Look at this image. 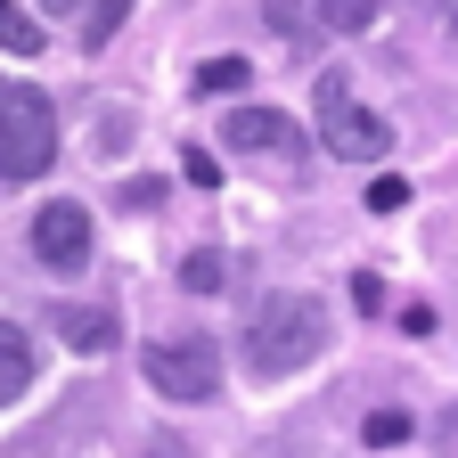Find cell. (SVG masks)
<instances>
[{
  "instance_id": "6da1fadb",
  "label": "cell",
  "mask_w": 458,
  "mask_h": 458,
  "mask_svg": "<svg viewBox=\"0 0 458 458\" xmlns=\"http://www.w3.org/2000/svg\"><path fill=\"white\" fill-rule=\"evenodd\" d=\"M319 344H327V311L311 295H262V311L246 319V369L295 377L303 360H319Z\"/></svg>"
},
{
  "instance_id": "7a4b0ae2",
  "label": "cell",
  "mask_w": 458,
  "mask_h": 458,
  "mask_svg": "<svg viewBox=\"0 0 458 458\" xmlns=\"http://www.w3.org/2000/svg\"><path fill=\"white\" fill-rule=\"evenodd\" d=\"M49 164H57L49 90H0V181H41Z\"/></svg>"
},
{
  "instance_id": "3957f363",
  "label": "cell",
  "mask_w": 458,
  "mask_h": 458,
  "mask_svg": "<svg viewBox=\"0 0 458 458\" xmlns=\"http://www.w3.org/2000/svg\"><path fill=\"white\" fill-rule=\"evenodd\" d=\"M140 377H148L164 401H213L221 352H213V335H156L148 352H140Z\"/></svg>"
},
{
  "instance_id": "277c9868",
  "label": "cell",
  "mask_w": 458,
  "mask_h": 458,
  "mask_svg": "<svg viewBox=\"0 0 458 458\" xmlns=\"http://www.w3.org/2000/svg\"><path fill=\"white\" fill-rule=\"evenodd\" d=\"M319 131H327V156H344V164H377L393 148V123L377 106L344 98V82H319Z\"/></svg>"
},
{
  "instance_id": "5b68a950",
  "label": "cell",
  "mask_w": 458,
  "mask_h": 458,
  "mask_svg": "<svg viewBox=\"0 0 458 458\" xmlns=\"http://www.w3.org/2000/svg\"><path fill=\"white\" fill-rule=\"evenodd\" d=\"M33 254H41L57 278H82V270H90V213H82L74 197H49V205L33 213Z\"/></svg>"
},
{
  "instance_id": "8992f818",
  "label": "cell",
  "mask_w": 458,
  "mask_h": 458,
  "mask_svg": "<svg viewBox=\"0 0 458 458\" xmlns=\"http://www.w3.org/2000/svg\"><path fill=\"white\" fill-rule=\"evenodd\" d=\"M229 148H270V156H303V123L295 114H278V106H229V123H221Z\"/></svg>"
},
{
  "instance_id": "52a82bcc",
  "label": "cell",
  "mask_w": 458,
  "mask_h": 458,
  "mask_svg": "<svg viewBox=\"0 0 458 458\" xmlns=\"http://www.w3.org/2000/svg\"><path fill=\"white\" fill-rule=\"evenodd\" d=\"M57 335L74 352H114V311L106 303H57Z\"/></svg>"
},
{
  "instance_id": "ba28073f",
  "label": "cell",
  "mask_w": 458,
  "mask_h": 458,
  "mask_svg": "<svg viewBox=\"0 0 458 458\" xmlns=\"http://www.w3.org/2000/svg\"><path fill=\"white\" fill-rule=\"evenodd\" d=\"M33 385V335L17 319H0V401H17Z\"/></svg>"
},
{
  "instance_id": "9c48e42d",
  "label": "cell",
  "mask_w": 458,
  "mask_h": 458,
  "mask_svg": "<svg viewBox=\"0 0 458 458\" xmlns=\"http://www.w3.org/2000/svg\"><path fill=\"white\" fill-rule=\"evenodd\" d=\"M221 278H229V262H221L213 246H197V254L181 262V286H189V295H221Z\"/></svg>"
},
{
  "instance_id": "30bf717a",
  "label": "cell",
  "mask_w": 458,
  "mask_h": 458,
  "mask_svg": "<svg viewBox=\"0 0 458 458\" xmlns=\"http://www.w3.org/2000/svg\"><path fill=\"white\" fill-rule=\"evenodd\" d=\"M254 82V66H246V57H205V66H197V90L213 98V90H246Z\"/></svg>"
},
{
  "instance_id": "8fae6325",
  "label": "cell",
  "mask_w": 458,
  "mask_h": 458,
  "mask_svg": "<svg viewBox=\"0 0 458 458\" xmlns=\"http://www.w3.org/2000/svg\"><path fill=\"white\" fill-rule=\"evenodd\" d=\"M418 426H410V410H369L360 418V442H377V450H393V442H410Z\"/></svg>"
},
{
  "instance_id": "7c38bea8",
  "label": "cell",
  "mask_w": 458,
  "mask_h": 458,
  "mask_svg": "<svg viewBox=\"0 0 458 458\" xmlns=\"http://www.w3.org/2000/svg\"><path fill=\"white\" fill-rule=\"evenodd\" d=\"M0 49H17V57H33V49H41V25H33L25 9H0Z\"/></svg>"
},
{
  "instance_id": "4fadbf2b",
  "label": "cell",
  "mask_w": 458,
  "mask_h": 458,
  "mask_svg": "<svg viewBox=\"0 0 458 458\" xmlns=\"http://www.w3.org/2000/svg\"><path fill=\"white\" fill-rule=\"evenodd\" d=\"M410 205V181H401V172H377L369 181V213H401Z\"/></svg>"
},
{
  "instance_id": "5bb4252c",
  "label": "cell",
  "mask_w": 458,
  "mask_h": 458,
  "mask_svg": "<svg viewBox=\"0 0 458 458\" xmlns=\"http://www.w3.org/2000/svg\"><path fill=\"white\" fill-rule=\"evenodd\" d=\"M123 17H131L123 0H106V9H90V33H82V41H90V49H98V41H114V25H123Z\"/></svg>"
},
{
  "instance_id": "9a60e30c",
  "label": "cell",
  "mask_w": 458,
  "mask_h": 458,
  "mask_svg": "<svg viewBox=\"0 0 458 458\" xmlns=\"http://www.w3.org/2000/svg\"><path fill=\"white\" fill-rule=\"evenodd\" d=\"M181 172H189V181H197V189H213V181H221V164H213V156H205L197 140L181 148Z\"/></svg>"
},
{
  "instance_id": "2e32d148",
  "label": "cell",
  "mask_w": 458,
  "mask_h": 458,
  "mask_svg": "<svg viewBox=\"0 0 458 458\" xmlns=\"http://www.w3.org/2000/svg\"><path fill=\"white\" fill-rule=\"evenodd\" d=\"M352 303H360V311H385V278H377V270L352 278Z\"/></svg>"
},
{
  "instance_id": "e0dca14e",
  "label": "cell",
  "mask_w": 458,
  "mask_h": 458,
  "mask_svg": "<svg viewBox=\"0 0 458 458\" xmlns=\"http://www.w3.org/2000/svg\"><path fill=\"white\" fill-rule=\"evenodd\" d=\"M123 205H140V213H148V205H164V189H156V181H123Z\"/></svg>"
}]
</instances>
